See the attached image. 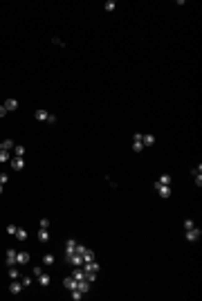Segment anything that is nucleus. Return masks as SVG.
<instances>
[{
    "mask_svg": "<svg viewBox=\"0 0 202 301\" xmlns=\"http://www.w3.org/2000/svg\"><path fill=\"white\" fill-rule=\"evenodd\" d=\"M65 258H67V263H70L72 267H81V265H83V256H81V254H76V252L67 254Z\"/></svg>",
    "mask_w": 202,
    "mask_h": 301,
    "instance_id": "f257e3e1",
    "label": "nucleus"
},
{
    "mask_svg": "<svg viewBox=\"0 0 202 301\" xmlns=\"http://www.w3.org/2000/svg\"><path fill=\"white\" fill-rule=\"evenodd\" d=\"M200 236H202V231H200L198 227H191V229H186V240H189V243H195V240H200Z\"/></svg>",
    "mask_w": 202,
    "mask_h": 301,
    "instance_id": "f03ea898",
    "label": "nucleus"
},
{
    "mask_svg": "<svg viewBox=\"0 0 202 301\" xmlns=\"http://www.w3.org/2000/svg\"><path fill=\"white\" fill-rule=\"evenodd\" d=\"M81 267H83L85 274H90V272H92V274H99V263H97V261H88V263H83Z\"/></svg>",
    "mask_w": 202,
    "mask_h": 301,
    "instance_id": "7ed1b4c3",
    "label": "nucleus"
},
{
    "mask_svg": "<svg viewBox=\"0 0 202 301\" xmlns=\"http://www.w3.org/2000/svg\"><path fill=\"white\" fill-rule=\"evenodd\" d=\"M155 191L162 196V198H168L171 196V187H166V184H159V182H155Z\"/></svg>",
    "mask_w": 202,
    "mask_h": 301,
    "instance_id": "20e7f679",
    "label": "nucleus"
},
{
    "mask_svg": "<svg viewBox=\"0 0 202 301\" xmlns=\"http://www.w3.org/2000/svg\"><path fill=\"white\" fill-rule=\"evenodd\" d=\"M9 164H11V169H13V171H20V169L25 166V160H23V157H11Z\"/></svg>",
    "mask_w": 202,
    "mask_h": 301,
    "instance_id": "39448f33",
    "label": "nucleus"
},
{
    "mask_svg": "<svg viewBox=\"0 0 202 301\" xmlns=\"http://www.w3.org/2000/svg\"><path fill=\"white\" fill-rule=\"evenodd\" d=\"M16 256H18V252H16V250H7V265H9V267L18 263V258H16Z\"/></svg>",
    "mask_w": 202,
    "mask_h": 301,
    "instance_id": "423d86ee",
    "label": "nucleus"
},
{
    "mask_svg": "<svg viewBox=\"0 0 202 301\" xmlns=\"http://www.w3.org/2000/svg\"><path fill=\"white\" fill-rule=\"evenodd\" d=\"M63 285H65L67 290H74L76 285H79V281H76L74 277H65V279H63Z\"/></svg>",
    "mask_w": 202,
    "mask_h": 301,
    "instance_id": "0eeeda50",
    "label": "nucleus"
},
{
    "mask_svg": "<svg viewBox=\"0 0 202 301\" xmlns=\"http://www.w3.org/2000/svg\"><path fill=\"white\" fill-rule=\"evenodd\" d=\"M9 290H11V294H18V292L23 290V283H18V279H13L11 285H9Z\"/></svg>",
    "mask_w": 202,
    "mask_h": 301,
    "instance_id": "6e6552de",
    "label": "nucleus"
},
{
    "mask_svg": "<svg viewBox=\"0 0 202 301\" xmlns=\"http://www.w3.org/2000/svg\"><path fill=\"white\" fill-rule=\"evenodd\" d=\"M25 153H27V148H25V146H20V144L13 146V157H23Z\"/></svg>",
    "mask_w": 202,
    "mask_h": 301,
    "instance_id": "1a4fd4ad",
    "label": "nucleus"
},
{
    "mask_svg": "<svg viewBox=\"0 0 202 301\" xmlns=\"http://www.w3.org/2000/svg\"><path fill=\"white\" fill-rule=\"evenodd\" d=\"M3 106L7 108V113H9V110H16V108H18V101H16V99H7Z\"/></svg>",
    "mask_w": 202,
    "mask_h": 301,
    "instance_id": "9d476101",
    "label": "nucleus"
},
{
    "mask_svg": "<svg viewBox=\"0 0 202 301\" xmlns=\"http://www.w3.org/2000/svg\"><path fill=\"white\" fill-rule=\"evenodd\" d=\"M38 283H40V285H43V288H47V285L52 283V279H49V274H45V272H43V274H40V277H38Z\"/></svg>",
    "mask_w": 202,
    "mask_h": 301,
    "instance_id": "9b49d317",
    "label": "nucleus"
},
{
    "mask_svg": "<svg viewBox=\"0 0 202 301\" xmlns=\"http://www.w3.org/2000/svg\"><path fill=\"white\" fill-rule=\"evenodd\" d=\"M13 236H16L18 240H27V236H29V234H27V229L18 227V229H16V234H13Z\"/></svg>",
    "mask_w": 202,
    "mask_h": 301,
    "instance_id": "f8f14e48",
    "label": "nucleus"
},
{
    "mask_svg": "<svg viewBox=\"0 0 202 301\" xmlns=\"http://www.w3.org/2000/svg\"><path fill=\"white\" fill-rule=\"evenodd\" d=\"M157 182H159V184H166V187H171V182H173V177H171L168 173H162V177H159Z\"/></svg>",
    "mask_w": 202,
    "mask_h": 301,
    "instance_id": "ddd939ff",
    "label": "nucleus"
},
{
    "mask_svg": "<svg viewBox=\"0 0 202 301\" xmlns=\"http://www.w3.org/2000/svg\"><path fill=\"white\" fill-rule=\"evenodd\" d=\"M38 240H40V243H47V240H49V229H40V231H38Z\"/></svg>",
    "mask_w": 202,
    "mask_h": 301,
    "instance_id": "4468645a",
    "label": "nucleus"
},
{
    "mask_svg": "<svg viewBox=\"0 0 202 301\" xmlns=\"http://www.w3.org/2000/svg\"><path fill=\"white\" fill-rule=\"evenodd\" d=\"M74 247H76V240H72V238H70V240L65 243V256H67V254H72V252H74Z\"/></svg>",
    "mask_w": 202,
    "mask_h": 301,
    "instance_id": "2eb2a0df",
    "label": "nucleus"
},
{
    "mask_svg": "<svg viewBox=\"0 0 202 301\" xmlns=\"http://www.w3.org/2000/svg\"><path fill=\"white\" fill-rule=\"evenodd\" d=\"M142 144H144V146H153V144H155V135H144V137H142Z\"/></svg>",
    "mask_w": 202,
    "mask_h": 301,
    "instance_id": "dca6fc26",
    "label": "nucleus"
},
{
    "mask_svg": "<svg viewBox=\"0 0 202 301\" xmlns=\"http://www.w3.org/2000/svg\"><path fill=\"white\" fill-rule=\"evenodd\" d=\"M16 258H18V263H20V265L29 263V254H27V252H18V256H16Z\"/></svg>",
    "mask_w": 202,
    "mask_h": 301,
    "instance_id": "f3484780",
    "label": "nucleus"
},
{
    "mask_svg": "<svg viewBox=\"0 0 202 301\" xmlns=\"http://www.w3.org/2000/svg\"><path fill=\"white\" fill-rule=\"evenodd\" d=\"M34 115H36V119H38V121H45V119H47V115H49V113H47V110H36V113H34Z\"/></svg>",
    "mask_w": 202,
    "mask_h": 301,
    "instance_id": "a211bd4d",
    "label": "nucleus"
},
{
    "mask_svg": "<svg viewBox=\"0 0 202 301\" xmlns=\"http://www.w3.org/2000/svg\"><path fill=\"white\" fill-rule=\"evenodd\" d=\"M88 261H94V252H92V250H85V252H83V263H88Z\"/></svg>",
    "mask_w": 202,
    "mask_h": 301,
    "instance_id": "6ab92c4d",
    "label": "nucleus"
},
{
    "mask_svg": "<svg viewBox=\"0 0 202 301\" xmlns=\"http://www.w3.org/2000/svg\"><path fill=\"white\" fill-rule=\"evenodd\" d=\"M70 292H72V299H74V301H81V299H83V292H81L79 288H74V290H70Z\"/></svg>",
    "mask_w": 202,
    "mask_h": 301,
    "instance_id": "aec40b11",
    "label": "nucleus"
},
{
    "mask_svg": "<svg viewBox=\"0 0 202 301\" xmlns=\"http://www.w3.org/2000/svg\"><path fill=\"white\" fill-rule=\"evenodd\" d=\"M103 7H106V11H115V9H117V3H115V0H106Z\"/></svg>",
    "mask_w": 202,
    "mask_h": 301,
    "instance_id": "412c9836",
    "label": "nucleus"
},
{
    "mask_svg": "<svg viewBox=\"0 0 202 301\" xmlns=\"http://www.w3.org/2000/svg\"><path fill=\"white\" fill-rule=\"evenodd\" d=\"M9 277H11V279H20L23 274H20V272H18L16 267H13V265H11V267H9Z\"/></svg>",
    "mask_w": 202,
    "mask_h": 301,
    "instance_id": "4be33fe9",
    "label": "nucleus"
},
{
    "mask_svg": "<svg viewBox=\"0 0 202 301\" xmlns=\"http://www.w3.org/2000/svg\"><path fill=\"white\" fill-rule=\"evenodd\" d=\"M11 157H9V150H0V164H5V162H9Z\"/></svg>",
    "mask_w": 202,
    "mask_h": 301,
    "instance_id": "5701e85b",
    "label": "nucleus"
},
{
    "mask_svg": "<svg viewBox=\"0 0 202 301\" xmlns=\"http://www.w3.org/2000/svg\"><path fill=\"white\" fill-rule=\"evenodd\" d=\"M13 146H16V144H13L11 140H5V142H3V150H13Z\"/></svg>",
    "mask_w": 202,
    "mask_h": 301,
    "instance_id": "b1692460",
    "label": "nucleus"
},
{
    "mask_svg": "<svg viewBox=\"0 0 202 301\" xmlns=\"http://www.w3.org/2000/svg\"><path fill=\"white\" fill-rule=\"evenodd\" d=\"M43 265H54V256H52V254H45V256H43Z\"/></svg>",
    "mask_w": 202,
    "mask_h": 301,
    "instance_id": "393cba45",
    "label": "nucleus"
},
{
    "mask_svg": "<svg viewBox=\"0 0 202 301\" xmlns=\"http://www.w3.org/2000/svg\"><path fill=\"white\" fill-rule=\"evenodd\" d=\"M132 150H135V153H142V150H144V144H142V142H132Z\"/></svg>",
    "mask_w": 202,
    "mask_h": 301,
    "instance_id": "a878e982",
    "label": "nucleus"
},
{
    "mask_svg": "<svg viewBox=\"0 0 202 301\" xmlns=\"http://www.w3.org/2000/svg\"><path fill=\"white\" fill-rule=\"evenodd\" d=\"M49 220H47V218H40V229H49Z\"/></svg>",
    "mask_w": 202,
    "mask_h": 301,
    "instance_id": "bb28decb",
    "label": "nucleus"
},
{
    "mask_svg": "<svg viewBox=\"0 0 202 301\" xmlns=\"http://www.w3.org/2000/svg\"><path fill=\"white\" fill-rule=\"evenodd\" d=\"M20 283H23V288H29V285H32V279H29V277H23Z\"/></svg>",
    "mask_w": 202,
    "mask_h": 301,
    "instance_id": "cd10ccee",
    "label": "nucleus"
},
{
    "mask_svg": "<svg viewBox=\"0 0 202 301\" xmlns=\"http://www.w3.org/2000/svg\"><path fill=\"white\" fill-rule=\"evenodd\" d=\"M191 227H195V223L191 220V218H186V220H184V229H191Z\"/></svg>",
    "mask_w": 202,
    "mask_h": 301,
    "instance_id": "c85d7f7f",
    "label": "nucleus"
},
{
    "mask_svg": "<svg viewBox=\"0 0 202 301\" xmlns=\"http://www.w3.org/2000/svg\"><path fill=\"white\" fill-rule=\"evenodd\" d=\"M16 229H18L16 225H7V234H11V236H13V234H16Z\"/></svg>",
    "mask_w": 202,
    "mask_h": 301,
    "instance_id": "c756f323",
    "label": "nucleus"
},
{
    "mask_svg": "<svg viewBox=\"0 0 202 301\" xmlns=\"http://www.w3.org/2000/svg\"><path fill=\"white\" fill-rule=\"evenodd\" d=\"M40 274H43V267H40V265H34V277H40Z\"/></svg>",
    "mask_w": 202,
    "mask_h": 301,
    "instance_id": "7c9ffc66",
    "label": "nucleus"
},
{
    "mask_svg": "<svg viewBox=\"0 0 202 301\" xmlns=\"http://www.w3.org/2000/svg\"><path fill=\"white\" fill-rule=\"evenodd\" d=\"M142 137H144V133H135L132 135V142H142Z\"/></svg>",
    "mask_w": 202,
    "mask_h": 301,
    "instance_id": "2f4dec72",
    "label": "nucleus"
},
{
    "mask_svg": "<svg viewBox=\"0 0 202 301\" xmlns=\"http://www.w3.org/2000/svg\"><path fill=\"white\" fill-rule=\"evenodd\" d=\"M195 177V187H202V173L200 175H193Z\"/></svg>",
    "mask_w": 202,
    "mask_h": 301,
    "instance_id": "473e14b6",
    "label": "nucleus"
},
{
    "mask_svg": "<svg viewBox=\"0 0 202 301\" xmlns=\"http://www.w3.org/2000/svg\"><path fill=\"white\" fill-rule=\"evenodd\" d=\"M52 43H54V45H59V47H63V45H65L61 38H52Z\"/></svg>",
    "mask_w": 202,
    "mask_h": 301,
    "instance_id": "72a5a7b5",
    "label": "nucleus"
},
{
    "mask_svg": "<svg viewBox=\"0 0 202 301\" xmlns=\"http://www.w3.org/2000/svg\"><path fill=\"white\" fill-rule=\"evenodd\" d=\"M191 173H193V175H200V173H202V166H200V164H198V166H195V169H191Z\"/></svg>",
    "mask_w": 202,
    "mask_h": 301,
    "instance_id": "f704fd0d",
    "label": "nucleus"
},
{
    "mask_svg": "<svg viewBox=\"0 0 202 301\" xmlns=\"http://www.w3.org/2000/svg\"><path fill=\"white\" fill-rule=\"evenodd\" d=\"M45 121H47V124H56V117H54V115H47Z\"/></svg>",
    "mask_w": 202,
    "mask_h": 301,
    "instance_id": "c9c22d12",
    "label": "nucleus"
},
{
    "mask_svg": "<svg viewBox=\"0 0 202 301\" xmlns=\"http://www.w3.org/2000/svg\"><path fill=\"white\" fill-rule=\"evenodd\" d=\"M94 279H97V274H92V272H90V274H85V281H90V283H92Z\"/></svg>",
    "mask_w": 202,
    "mask_h": 301,
    "instance_id": "e433bc0d",
    "label": "nucleus"
},
{
    "mask_svg": "<svg viewBox=\"0 0 202 301\" xmlns=\"http://www.w3.org/2000/svg\"><path fill=\"white\" fill-rule=\"evenodd\" d=\"M5 115H7V108H5V106H0V117H5Z\"/></svg>",
    "mask_w": 202,
    "mask_h": 301,
    "instance_id": "4c0bfd02",
    "label": "nucleus"
},
{
    "mask_svg": "<svg viewBox=\"0 0 202 301\" xmlns=\"http://www.w3.org/2000/svg\"><path fill=\"white\" fill-rule=\"evenodd\" d=\"M0 193H3V184H0Z\"/></svg>",
    "mask_w": 202,
    "mask_h": 301,
    "instance_id": "58836bf2",
    "label": "nucleus"
},
{
    "mask_svg": "<svg viewBox=\"0 0 202 301\" xmlns=\"http://www.w3.org/2000/svg\"><path fill=\"white\" fill-rule=\"evenodd\" d=\"M0 150H3V142H0Z\"/></svg>",
    "mask_w": 202,
    "mask_h": 301,
    "instance_id": "ea45409f",
    "label": "nucleus"
}]
</instances>
